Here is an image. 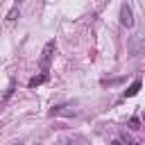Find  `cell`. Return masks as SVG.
I'll return each instance as SVG.
<instances>
[{
    "instance_id": "1",
    "label": "cell",
    "mask_w": 145,
    "mask_h": 145,
    "mask_svg": "<svg viewBox=\"0 0 145 145\" xmlns=\"http://www.w3.org/2000/svg\"><path fill=\"white\" fill-rule=\"evenodd\" d=\"M54 50H57V43H54V39H50V41L43 45V52H41V61H39L41 72H48V70H50V63H52V59H54Z\"/></svg>"
},
{
    "instance_id": "9",
    "label": "cell",
    "mask_w": 145,
    "mask_h": 145,
    "mask_svg": "<svg viewBox=\"0 0 145 145\" xmlns=\"http://www.w3.org/2000/svg\"><path fill=\"white\" fill-rule=\"evenodd\" d=\"M20 2H23V0H16V5H20Z\"/></svg>"
},
{
    "instance_id": "8",
    "label": "cell",
    "mask_w": 145,
    "mask_h": 145,
    "mask_svg": "<svg viewBox=\"0 0 145 145\" xmlns=\"http://www.w3.org/2000/svg\"><path fill=\"white\" fill-rule=\"evenodd\" d=\"M11 93H14V84L7 88V93H5V100H9V97H11Z\"/></svg>"
},
{
    "instance_id": "3",
    "label": "cell",
    "mask_w": 145,
    "mask_h": 145,
    "mask_svg": "<svg viewBox=\"0 0 145 145\" xmlns=\"http://www.w3.org/2000/svg\"><path fill=\"white\" fill-rule=\"evenodd\" d=\"M140 86H143V82L140 79H134L131 84H129V88L122 93V97L127 100V97H134V95H138V91H140Z\"/></svg>"
},
{
    "instance_id": "2",
    "label": "cell",
    "mask_w": 145,
    "mask_h": 145,
    "mask_svg": "<svg viewBox=\"0 0 145 145\" xmlns=\"http://www.w3.org/2000/svg\"><path fill=\"white\" fill-rule=\"evenodd\" d=\"M120 25L122 27H134V11L127 2L120 5Z\"/></svg>"
},
{
    "instance_id": "7",
    "label": "cell",
    "mask_w": 145,
    "mask_h": 145,
    "mask_svg": "<svg viewBox=\"0 0 145 145\" xmlns=\"http://www.w3.org/2000/svg\"><path fill=\"white\" fill-rule=\"evenodd\" d=\"M129 125H131V129H140V127H138L140 122H138V118H136V116H134V118L129 120Z\"/></svg>"
},
{
    "instance_id": "6",
    "label": "cell",
    "mask_w": 145,
    "mask_h": 145,
    "mask_svg": "<svg viewBox=\"0 0 145 145\" xmlns=\"http://www.w3.org/2000/svg\"><path fill=\"white\" fill-rule=\"evenodd\" d=\"M118 140H120V143H129V145H136V140H134V138H131L127 131H122V134L118 136Z\"/></svg>"
},
{
    "instance_id": "5",
    "label": "cell",
    "mask_w": 145,
    "mask_h": 145,
    "mask_svg": "<svg viewBox=\"0 0 145 145\" xmlns=\"http://www.w3.org/2000/svg\"><path fill=\"white\" fill-rule=\"evenodd\" d=\"M18 16H20V5H14V7H11L9 11H7V16H5V20H7V23H14V20H16Z\"/></svg>"
},
{
    "instance_id": "4",
    "label": "cell",
    "mask_w": 145,
    "mask_h": 145,
    "mask_svg": "<svg viewBox=\"0 0 145 145\" xmlns=\"http://www.w3.org/2000/svg\"><path fill=\"white\" fill-rule=\"evenodd\" d=\"M43 82H48V72H41V75H36V77H32V79L27 82V86H29V88H36V86H41Z\"/></svg>"
}]
</instances>
